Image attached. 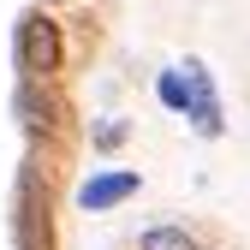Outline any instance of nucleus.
<instances>
[{
	"label": "nucleus",
	"instance_id": "nucleus-1",
	"mask_svg": "<svg viewBox=\"0 0 250 250\" xmlns=\"http://www.w3.org/2000/svg\"><path fill=\"white\" fill-rule=\"evenodd\" d=\"M18 72L24 78L60 72V24L48 12H24L18 18Z\"/></svg>",
	"mask_w": 250,
	"mask_h": 250
},
{
	"label": "nucleus",
	"instance_id": "nucleus-2",
	"mask_svg": "<svg viewBox=\"0 0 250 250\" xmlns=\"http://www.w3.org/2000/svg\"><path fill=\"white\" fill-rule=\"evenodd\" d=\"M185 113H191V125L203 137H221V102H214V83L203 72V60H185Z\"/></svg>",
	"mask_w": 250,
	"mask_h": 250
},
{
	"label": "nucleus",
	"instance_id": "nucleus-3",
	"mask_svg": "<svg viewBox=\"0 0 250 250\" xmlns=\"http://www.w3.org/2000/svg\"><path fill=\"white\" fill-rule=\"evenodd\" d=\"M125 197H137V173H102V179H89L83 191H78V203H83L89 214H102V208H113V203H125Z\"/></svg>",
	"mask_w": 250,
	"mask_h": 250
},
{
	"label": "nucleus",
	"instance_id": "nucleus-6",
	"mask_svg": "<svg viewBox=\"0 0 250 250\" xmlns=\"http://www.w3.org/2000/svg\"><path fill=\"white\" fill-rule=\"evenodd\" d=\"M18 113H24V125H30V131H48V125H54V119H48L54 107L36 96V89H18Z\"/></svg>",
	"mask_w": 250,
	"mask_h": 250
},
{
	"label": "nucleus",
	"instance_id": "nucleus-7",
	"mask_svg": "<svg viewBox=\"0 0 250 250\" xmlns=\"http://www.w3.org/2000/svg\"><path fill=\"white\" fill-rule=\"evenodd\" d=\"M155 96H161L167 107H179V113H185V78H179V72H161V83H155Z\"/></svg>",
	"mask_w": 250,
	"mask_h": 250
},
{
	"label": "nucleus",
	"instance_id": "nucleus-4",
	"mask_svg": "<svg viewBox=\"0 0 250 250\" xmlns=\"http://www.w3.org/2000/svg\"><path fill=\"white\" fill-rule=\"evenodd\" d=\"M143 250H203L185 227H149L143 232Z\"/></svg>",
	"mask_w": 250,
	"mask_h": 250
},
{
	"label": "nucleus",
	"instance_id": "nucleus-5",
	"mask_svg": "<svg viewBox=\"0 0 250 250\" xmlns=\"http://www.w3.org/2000/svg\"><path fill=\"white\" fill-rule=\"evenodd\" d=\"M24 232H30V250H48V232H42V208H36V185L24 179Z\"/></svg>",
	"mask_w": 250,
	"mask_h": 250
},
{
	"label": "nucleus",
	"instance_id": "nucleus-8",
	"mask_svg": "<svg viewBox=\"0 0 250 250\" xmlns=\"http://www.w3.org/2000/svg\"><path fill=\"white\" fill-rule=\"evenodd\" d=\"M119 137H125V125H119V119H107V125H102V131H96V143H102V149H113Z\"/></svg>",
	"mask_w": 250,
	"mask_h": 250
}]
</instances>
